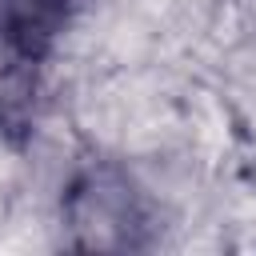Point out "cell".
I'll return each mask as SVG.
<instances>
[{
	"instance_id": "cell-1",
	"label": "cell",
	"mask_w": 256,
	"mask_h": 256,
	"mask_svg": "<svg viewBox=\"0 0 256 256\" xmlns=\"http://www.w3.org/2000/svg\"><path fill=\"white\" fill-rule=\"evenodd\" d=\"M68 16V0H0V44L32 64L60 36Z\"/></svg>"
}]
</instances>
